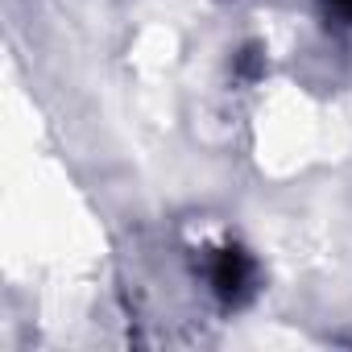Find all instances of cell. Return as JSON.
Returning <instances> with one entry per match:
<instances>
[{
	"label": "cell",
	"mask_w": 352,
	"mask_h": 352,
	"mask_svg": "<svg viewBox=\"0 0 352 352\" xmlns=\"http://www.w3.org/2000/svg\"><path fill=\"white\" fill-rule=\"evenodd\" d=\"M253 278H257V265L245 249H220L216 261H212V290L224 298V302H241L249 290H253Z\"/></svg>",
	"instance_id": "cell-1"
},
{
	"label": "cell",
	"mask_w": 352,
	"mask_h": 352,
	"mask_svg": "<svg viewBox=\"0 0 352 352\" xmlns=\"http://www.w3.org/2000/svg\"><path fill=\"white\" fill-rule=\"evenodd\" d=\"M327 5H331L336 13H344V17H352V0H327Z\"/></svg>",
	"instance_id": "cell-2"
}]
</instances>
